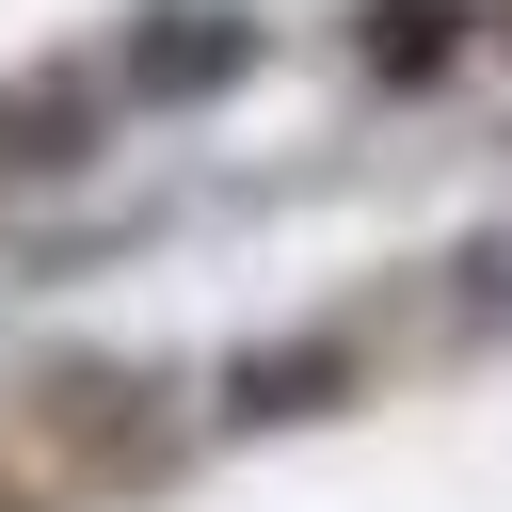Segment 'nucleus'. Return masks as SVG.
Instances as JSON below:
<instances>
[{"label":"nucleus","instance_id":"f257e3e1","mask_svg":"<svg viewBox=\"0 0 512 512\" xmlns=\"http://www.w3.org/2000/svg\"><path fill=\"white\" fill-rule=\"evenodd\" d=\"M256 64H272V16H256V0H144L96 80H112L128 112H208V96H240Z\"/></svg>","mask_w":512,"mask_h":512},{"label":"nucleus","instance_id":"20e7f679","mask_svg":"<svg viewBox=\"0 0 512 512\" xmlns=\"http://www.w3.org/2000/svg\"><path fill=\"white\" fill-rule=\"evenodd\" d=\"M464 48H480L464 0H352V64H368V80H448Z\"/></svg>","mask_w":512,"mask_h":512},{"label":"nucleus","instance_id":"f03ea898","mask_svg":"<svg viewBox=\"0 0 512 512\" xmlns=\"http://www.w3.org/2000/svg\"><path fill=\"white\" fill-rule=\"evenodd\" d=\"M112 144V80L96 64H64V80H16L0 96V176H80Z\"/></svg>","mask_w":512,"mask_h":512},{"label":"nucleus","instance_id":"7ed1b4c3","mask_svg":"<svg viewBox=\"0 0 512 512\" xmlns=\"http://www.w3.org/2000/svg\"><path fill=\"white\" fill-rule=\"evenodd\" d=\"M352 384V336H272V352H224V416L256 432V416H320Z\"/></svg>","mask_w":512,"mask_h":512}]
</instances>
